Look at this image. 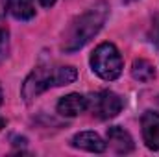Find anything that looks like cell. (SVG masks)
Wrapping results in <instances>:
<instances>
[{
	"instance_id": "cell-1",
	"label": "cell",
	"mask_w": 159,
	"mask_h": 157,
	"mask_svg": "<svg viewBox=\"0 0 159 157\" xmlns=\"http://www.w3.org/2000/svg\"><path fill=\"white\" fill-rule=\"evenodd\" d=\"M109 13V6L106 0H98L94 6H91L85 13H81L76 17L69 30L65 32V39H63V50L65 52H76L80 48H83L89 41L93 39L100 28L104 26L106 19Z\"/></svg>"
},
{
	"instance_id": "cell-2",
	"label": "cell",
	"mask_w": 159,
	"mask_h": 157,
	"mask_svg": "<svg viewBox=\"0 0 159 157\" xmlns=\"http://www.w3.org/2000/svg\"><path fill=\"white\" fill-rule=\"evenodd\" d=\"M78 72L74 67H37L22 85V98L26 102H32L35 96L44 92L50 87H63L72 81H76Z\"/></svg>"
},
{
	"instance_id": "cell-3",
	"label": "cell",
	"mask_w": 159,
	"mask_h": 157,
	"mask_svg": "<svg viewBox=\"0 0 159 157\" xmlns=\"http://www.w3.org/2000/svg\"><path fill=\"white\" fill-rule=\"evenodd\" d=\"M91 67L102 79L113 81L122 74L124 61L113 43H102L91 56Z\"/></svg>"
},
{
	"instance_id": "cell-4",
	"label": "cell",
	"mask_w": 159,
	"mask_h": 157,
	"mask_svg": "<svg viewBox=\"0 0 159 157\" xmlns=\"http://www.w3.org/2000/svg\"><path fill=\"white\" fill-rule=\"evenodd\" d=\"M89 100V109L93 111L94 117L100 120H109L115 118L122 111V98L119 94H115L113 91H100L96 94H93Z\"/></svg>"
},
{
	"instance_id": "cell-5",
	"label": "cell",
	"mask_w": 159,
	"mask_h": 157,
	"mask_svg": "<svg viewBox=\"0 0 159 157\" xmlns=\"http://www.w3.org/2000/svg\"><path fill=\"white\" fill-rule=\"evenodd\" d=\"M141 126H143L144 144L150 150L159 152V113H156V111H146L143 115V118H141Z\"/></svg>"
},
{
	"instance_id": "cell-6",
	"label": "cell",
	"mask_w": 159,
	"mask_h": 157,
	"mask_svg": "<svg viewBox=\"0 0 159 157\" xmlns=\"http://www.w3.org/2000/svg\"><path fill=\"white\" fill-rule=\"evenodd\" d=\"M87 109H89V100L78 92L67 94L57 102V113L61 117H78L81 113H85Z\"/></svg>"
},
{
	"instance_id": "cell-7",
	"label": "cell",
	"mask_w": 159,
	"mask_h": 157,
	"mask_svg": "<svg viewBox=\"0 0 159 157\" xmlns=\"http://www.w3.org/2000/svg\"><path fill=\"white\" fill-rule=\"evenodd\" d=\"M107 142L117 154H129L135 148L131 135L126 129H122L120 126H113L107 129Z\"/></svg>"
},
{
	"instance_id": "cell-8",
	"label": "cell",
	"mask_w": 159,
	"mask_h": 157,
	"mask_svg": "<svg viewBox=\"0 0 159 157\" xmlns=\"http://www.w3.org/2000/svg\"><path fill=\"white\" fill-rule=\"evenodd\" d=\"M72 146L74 148H80V150H85V152H93V154L106 152V142L94 131H81L78 135H74Z\"/></svg>"
},
{
	"instance_id": "cell-9",
	"label": "cell",
	"mask_w": 159,
	"mask_h": 157,
	"mask_svg": "<svg viewBox=\"0 0 159 157\" xmlns=\"http://www.w3.org/2000/svg\"><path fill=\"white\" fill-rule=\"evenodd\" d=\"M4 4L9 15H13L19 20H30L35 15V7L32 0H4Z\"/></svg>"
},
{
	"instance_id": "cell-10",
	"label": "cell",
	"mask_w": 159,
	"mask_h": 157,
	"mask_svg": "<svg viewBox=\"0 0 159 157\" xmlns=\"http://www.w3.org/2000/svg\"><path fill=\"white\" fill-rule=\"evenodd\" d=\"M131 76L139 81H152L156 78V69L150 61L146 59H135L133 65H131Z\"/></svg>"
},
{
	"instance_id": "cell-11",
	"label": "cell",
	"mask_w": 159,
	"mask_h": 157,
	"mask_svg": "<svg viewBox=\"0 0 159 157\" xmlns=\"http://www.w3.org/2000/svg\"><path fill=\"white\" fill-rule=\"evenodd\" d=\"M7 50H9V30H7L6 22L0 19V63L6 59Z\"/></svg>"
},
{
	"instance_id": "cell-12",
	"label": "cell",
	"mask_w": 159,
	"mask_h": 157,
	"mask_svg": "<svg viewBox=\"0 0 159 157\" xmlns=\"http://www.w3.org/2000/svg\"><path fill=\"white\" fill-rule=\"evenodd\" d=\"M41 6H44V7H50V6H54L56 4V0H39Z\"/></svg>"
},
{
	"instance_id": "cell-13",
	"label": "cell",
	"mask_w": 159,
	"mask_h": 157,
	"mask_svg": "<svg viewBox=\"0 0 159 157\" xmlns=\"http://www.w3.org/2000/svg\"><path fill=\"white\" fill-rule=\"evenodd\" d=\"M4 124H6V122H4V120H2V118H0V129H2V128H4Z\"/></svg>"
},
{
	"instance_id": "cell-14",
	"label": "cell",
	"mask_w": 159,
	"mask_h": 157,
	"mask_svg": "<svg viewBox=\"0 0 159 157\" xmlns=\"http://www.w3.org/2000/svg\"><path fill=\"white\" fill-rule=\"evenodd\" d=\"M156 28H157V37H159V19H157V24H156Z\"/></svg>"
},
{
	"instance_id": "cell-15",
	"label": "cell",
	"mask_w": 159,
	"mask_h": 157,
	"mask_svg": "<svg viewBox=\"0 0 159 157\" xmlns=\"http://www.w3.org/2000/svg\"><path fill=\"white\" fill-rule=\"evenodd\" d=\"M0 104H2V87H0Z\"/></svg>"
},
{
	"instance_id": "cell-16",
	"label": "cell",
	"mask_w": 159,
	"mask_h": 157,
	"mask_svg": "<svg viewBox=\"0 0 159 157\" xmlns=\"http://www.w3.org/2000/svg\"><path fill=\"white\" fill-rule=\"evenodd\" d=\"M124 2H133V0H124Z\"/></svg>"
}]
</instances>
